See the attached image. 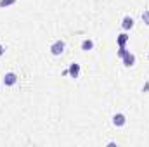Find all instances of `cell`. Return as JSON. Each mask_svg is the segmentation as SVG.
<instances>
[{
    "label": "cell",
    "instance_id": "obj_1",
    "mask_svg": "<svg viewBox=\"0 0 149 147\" xmlns=\"http://www.w3.org/2000/svg\"><path fill=\"white\" fill-rule=\"evenodd\" d=\"M64 42L63 40H56L52 45H50V52H52V55H61L63 52H64Z\"/></svg>",
    "mask_w": 149,
    "mask_h": 147
},
{
    "label": "cell",
    "instance_id": "obj_2",
    "mask_svg": "<svg viewBox=\"0 0 149 147\" xmlns=\"http://www.w3.org/2000/svg\"><path fill=\"white\" fill-rule=\"evenodd\" d=\"M16 83H17V74L16 73H7L3 76V85L12 87V85H16Z\"/></svg>",
    "mask_w": 149,
    "mask_h": 147
},
{
    "label": "cell",
    "instance_id": "obj_3",
    "mask_svg": "<svg viewBox=\"0 0 149 147\" xmlns=\"http://www.w3.org/2000/svg\"><path fill=\"white\" fill-rule=\"evenodd\" d=\"M121 59H123V64H125L127 68H132V66L135 64V55H134V54H130V50H128Z\"/></svg>",
    "mask_w": 149,
    "mask_h": 147
},
{
    "label": "cell",
    "instance_id": "obj_4",
    "mask_svg": "<svg viewBox=\"0 0 149 147\" xmlns=\"http://www.w3.org/2000/svg\"><path fill=\"white\" fill-rule=\"evenodd\" d=\"M125 123H127V118H125V114L118 112V114H114V116H113V125H114V126H123Z\"/></svg>",
    "mask_w": 149,
    "mask_h": 147
},
{
    "label": "cell",
    "instance_id": "obj_5",
    "mask_svg": "<svg viewBox=\"0 0 149 147\" xmlns=\"http://www.w3.org/2000/svg\"><path fill=\"white\" fill-rule=\"evenodd\" d=\"M121 28H123V30H132V28H134V17L125 16L123 21H121Z\"/></svg>",
    "mask_w": 149,
    "mask_h": 147
},
{
    "label": "cell",
    "instance_id": "obj_6",
    "mask_svg": "<svg viewBox=\"0 0 149 147\" xmlns=\"http://www.w3.org/2000/svg\"><path fill=\"white\" fill-rule=\"evenodd\" d=\"M68 74L71 76V78H78V74H80V64H70V69H68Z\"/></svg>",
    "mask_w": 149,
    "mask_h": 147
},
{
    "label": "cell",
    "instance_id": "obj_7",
    "mask_svg": "<svg viewBox=\"0 0 149 147\" xmlns=\"http://www.w3.org/2000/svg\"><path fill=\"white\" fill-rule=\"evenodd\" d=\"M127 42H128V35H127V33H121V35L116 37V43H118V47H125Z\"/></svg>",
    "mask_w": 149,
    "mask_h": 147
},
{
    "label": "cell",
    "instance_id": "obj_8",
    "mask_svg": "<svg viewBox=\"0 0 149 147\" xmlns=\"http://www.w3.org/2000/svg\"><path fill=\"white\" fill-rule=\"evenodd\" d=\"M92 49H94V42H92V40H88V38H87V40H83V42H81V50L88 52V50H92Z\"/></svg>",
    "mask_w": 149,
    "mask_h": 147
},
{
    "label": "cell",
    "instance_id": "obj_9",
    "mask_svg": "<svg viewBox=\"0 0 149 147\" xmlns=\"http://www.w3.org/2000/svg\"><path fill=\"white\" fill-rule=\"evenodd\" d=\"M12 3H16V0H0V7H9Z\"/></svg>",
    "mask_w": 149,
    "mask_h": 147
},
{
    "label": "cell",
    "instance_id": "obj_10",
    "mask_svg": "<svg viewBox=\"0 0 149 147\" xmlns=\"http://www.w3.org/2000/svg\"><path fill=\"white\" fill-rule=\"evenodd\" d=\"M142 21H144V23H146V24L149 26V9L142 12Z\"/></svg>",
    "mask_w": 149,
    "mask_h": 147
},
{
    "label": "cell",
    "instance_id": "obj_11",
    "mask_svg": "<svg viewBox=\"0 0 149 147\" xmlns=\"http://www.w3.org/2000/svg\"><path fill=\"white\" fill-rule=\"evenodd\" d=\"M127 52H128V50H127V47H120V49H118V55H120V57H123Z\"/></svg>",
    "mask_w": 149,
    "mask_h": 147
},
{
    "label": "cell",
    "instance_id": "obj_12",
    "mask_svg": "<svg viewBox=\"0 0 149 147\" xmlns=\"http://www.w3.org/2000/svg\"><path fill=\"white\" fill-rule=\"evenodd\" d=\"M142 90H144V92H148V90H149V81L144 85V88H142Z\"/></svg>",
    "mask_w": 149,
    "mask_h": 147
},
{
    "label": "cell",
    "instance_id": "obj_13",
    "mask_svg": "<svg viewBox=\"0 0 149 147\" xmlns=\"http://www.w3.org/2000/svg\"><path fill=\"white\" fill-rule=\"evenodd\" d=\"M2 55H3V47L0 45V57H2Z\"/></svg>",
    "mask_w": 149,
    "mask_h": 147
},
{
    "label": "cell",
    "instance_id": "obj_14",
    "mask_svg": "<svg viewBox=\"0 0 149 147\" xmlns=\"http://www.w3.org/2000/svg\"><path fill=\"white\" fill-rule=\"evenodd\" d=\"M148 59H149V55H148Z\"/></svg>",
    "mask_w": 149,
    "mask_h": 147
}]
</instances>
